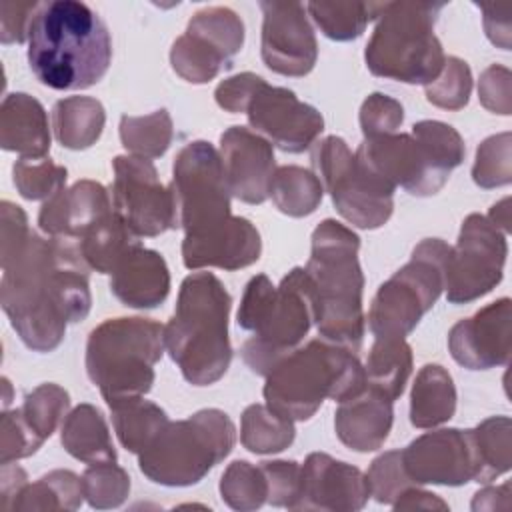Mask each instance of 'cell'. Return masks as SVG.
<instances>
[{
  "mask_svg": "<svg viewBox=\"0 0 512 512\" xmlns=\"http://www.w3.org/2000/svg\"><path fill=\"white\" fill-rule=\"evenodd\" d=\"M2 264L0 302L20 340L36 352H52L70 322L92 306L88 264L78 244L36 232Z\"/></svg>",
  "mask_w": 512,
  "mask_h": 512,
  "instance_id": "cell-1",
  "label": "cell"
},
{
  "mask_svg": "<svg viewBox=\"0 0 512 512\" xmlns=\"http://www.w3.org/2000/svg\"><path fill=\"white\" fill-rule=\"evenodd\" d=\"M28 64L52 90L94 86L112 60V38L102 18L84 2H42L28 32Z\"/></svg>",
  "mask_w": 512,
  "mask_h": 512,
  "instance_id": "cell-2",
  "label": "cell"
},
{
  "mask_svg": "<svg viewBox=\"0 0 512 512\" xmlns=\"http://www.w3.org/2000/svg\"><path fill=\"white\" fill-rule=\"evenodd\" d=\"M230 304L226 286L212 272L182 280L174 314L164 326V346L186 382L210 386L230 368Z\"/></svg>",
  "mask_w": 512,
  "mask_h": 512,
  "instance_id": "cell-3",
  "label": "cell"
},
{
  "mask_svg": "<svg viewBox=\"0 0 512 512\" xmlns=\"http://www.w3.org/2000/svg\"><path fill=\"white\" fill-rule=\"evenodd\" d=\"M360 238L348 226L326 218L312 232V250L304 270L314 288V324L318 334L358 352L364 338L362 290L364 274L358 262Z\"/></svg>",
  "mask_w": 512,
  "mask_h": 512,
  "instance_id": "cell-4",
  "label": "cell"
},
{
  "mask_svg": "<svg viewBox=\"0 0 512 512\" xmlns=\"http://www.w3.org/2000/svg\"><path fill=\"white\" fill-rule=\"evenodd\" d=\"M314 306L312 280L300 266L292 268L278 286L266 274L250 278L236 320L240 328L254 334L240 350L252 372L266 376L300 346L316 320Z\"/></svg>",
  "mask_w": 512,
  "mask_h": 512,
  "instance_id": "cell-5",
  "label": "cell"
},
{
  "mask_svg": "<svg viewBox=\"0 0 512 512\" xmlns=\"http://www.w3.org/2000/svg\"><path fill=\"white\" fill-rule=\"evenodd\" d=\"M264 378L266 406L292 422L312 418L326 398L340 404L366 388L356 352L324 338L298 346Z\"/></svg>",
  "mask_w": 512,
  "mask_h": 512,
  "instance_id": "cell-6",
  "label": "cell"
},
{
  "mask_svg": "<svg viewBox=\"0 0 512 512\" xmlns=\"http://www.w3.org/2000/svg\"><path fill=\"white\" fill-rule=\"evenodd\" d=\"M354 154L390 186H400L412 196H432L464 162L466 146L450 124L420 120L410 134L364 138Z\"/></svg>",
  "mask_w": 512,
  "mask_h": 512,
  "instance_id": "cell-7",
  "label": "cell"
},
{
  "mask_svg": "<svg viewBox=\"0 0 512 512\" xmlns=\"http://www.w3.org/2000/svg\"><path fill=\"white\" fill-rule=\"evenodd\" d=\"M164 326L152 318H110L86 342V372L108 406L144 396L154 384L162 358Z\"/></svg>",
  "mask_w": 512,
  "mask_h": 512,
  "instance_id": "cell-8",
  "label": "cell"
},
{
  "mask_svg": "<svg viewBox=\"0 0 512 512\" xmlns=\"http://www.w3.org/2000/svg\"><path fill=\"white\" fill-rule=\"evenodd\" d=\"M442 8V2H384L364 50L368 70L406 84H430L446 60L434 34Z\"/></svg>",
  "mask_w": 512,
  "mask_h": 512,
  "instance_id": "cell-9",
  "label": "cell"
},
{
  "mask_svg": "<svg viewBox=\"0 0 512 512\" xmlns=\"http://www.w3.org/2000/svg\"><path fill=\"white\" fill-rule=\"evenodd\" d=\"M236 426L218 408L168 422L138 454L140 472L162 486L198 484L234 448Z\"/></svg>",
  "mask_w": 512,
  "mask_h": 512,
  "instance_id": "cell-10",
  "label": "cell"
},
{
  "mask_svg": "<svg viewBox=\"0 0 512 512\" xmlns=\"http://www.w3.org/2000/svg\"><path fill=\"white\" fill-rule=\"evenodd\" d=\"M452 246L426 238L412 250L410 260L376 292L368 310L374 338H406L444 290V272Z\"/></svg>",
  "mask_w": 512,
  "mask_h": 512,
  "instance_id": "cell-11",
  "label": "cell"
},
{
  "mask_svg": "<svg viewBox=\"0 0 512 512\" xmlns=\"http://www.w3.org/2000/svg\"><path fill=\"white\" fill-rule=\"evenodd\" d=\"M310 160L312 172L346 222L362 230H374L388 222L396 188L366 168L340 136L316 142Z\"/></svg>",
  "mask_w": 512,
  "mask_h": 512,
  "instance_id": "cell-12",
  "label": "cell"
},
{
  "mask_svg": "<svg viewBox=\"0 0 512 512\" xmlns=\"http://www.w3.org/2000/svg\"><path fill=\"white\" fill-rule=\"evenodd\" d=\"M170 192L176 228H182L184 234L210 230L232 216V194L220 154L206 140H194L178 152L172 166Z\"/></svg>",
  "mask_w": 512,
  "mask_h": 512,
  "instance_id": "cell-13",
  "label": "cell"
},
{
  "mask_svg": "<svg viewBox=\"0 0 512 512\" xmlns=\"http://www.w3.org/2000/svg\"><path fill=\"white\" fill-rule=\"evenodd\" d=\"M506 256V234L486 216L468 214L446 262L444 290L448 302L466 304L486 296L502 280Z\"/></svg>",
  "mask_w": 512,
  "mask_h": 512,
  "instance_id": "cell-14",
  "label": "cell"
},
{
  "mask_svg": "<svg viewBox=\"0 0 512 512\" xmlns=\"http://www.w3.org/2000/svg\"><path fill=\"white\" fill-rule=\"evenodd\" d=\"M112 168V208L138 238L160 236L176 228L170 186L160 182L152 160L126 154L116 156Z\"/></svg>",
  "mask_w": 512,
  "mask_h": 512,
  "instance_id": "cell-15",
  "label": "cell"
},
{
  "mask_svg": "<svg viewBox=\"0 0 512 512\" xmlns=\"http://www.w3.org/2000/svg\"><path fill=\"white\" fill-rule=\"evenodd\" d=\"M246 116L254 132L290 154L308 150L324 130V118L314 106L302 102L292 90L270 86L266 80L254 92Z\"/></svg>",
  "mask_w": 512,
  "mask_h": 512,
  "instance_id": "cell-16",
  "label": "cell"
},
{
  "mask_svg": "<svg viewBox=\"0 0 512 512\" xmlns=\"http://www.w3.org/2000/svg\"><path fill=\"white\" fill-rule=\"evenodd\" d=\"M264 64L282 76H306L318 58V42L300 2H260Z\"/></svg>",
  "mask_w": 512,
  "mask_h": 512,
  "instance_id": "cell-17",
  "label": "cell"
},
{
  "mask_svg": "<svg viewBox=\"0 0 512 512\" xmlns=\"http://www.w3.org/2000/svg\"><path fill=\"white\" fill-rule=\"evenodd\" d=\"M400 452L404 470L414 484L462 486L476 478L468 430H432L412 440Z\"/></svg>",
  "mask_w": 512,
  "mask_h": 512,
  "instance_id": "cell-18",
  "label": "cell"
},
{
  "mask_svg": "<svg viewBox=\"0 0 512 512\" xmlns=\"http://www.w3.org/2000/svg\"><path fill=\"white\" fill-rule=\"evenodd\" d=\"M370 498L366 474L324 452H312L302 464V484L294 510L354 512Z\"/></svg>",
  "mask_w": 512,
  "mask_h": 512,
  "instance_id": "cell-19",
  "label": "cell"
},
{
  "mask_svg": "<svg viewBox=\"0 0 512 512\" xmlns=\"http://www.w3.org/2000/svg\"><path fill=\"white\" fill-rule=\"evenodd\" d=\"M512 302L500 298L474 316L456 322L448 332L452 358L468 370H488L510 360Z\"/></svg>",
  "mask_w": 512,
  "mask_h": 512,
  "instance_id": "cell-20",
  "label": "cell"
},
{
  "mask_svg": "<svg viewBox=\"0 0 512 512\" xmlns=\"http://www.w3.org/2000/svg\"><path fill=\"white\" fill-rule=\"evenodd\" d=\"M220 160L230 194L246 204H262L270 196L276 170L274 148L258 132L230 126L220 136Z\"/></svg>",
  "mask_w": 512,
  "mask_h": 512,
  "instance_id": "cell-21",
  "label": "cell"
},
{
  "mask_svg": "<svg viewBox=\"0 0 512 512\" xmlns=\"http://www.w3.org/2000/svg\"><path fill=\"white\" fill-rule=\"evenodd\" d=\"M262 240L256 226L240 216L198 232L184 234L182 262L188 270L216 266L222 270H240L260 258Z\"/></svg>",
  "mask_w": 512,
  "mask_h": 512,
  "instance_id": "cell-22",
  "label": "cell"
},
{
  "mask_svg": "<svg viewBox=\"0 0 512 512\" xmlns=\"http://www.w3.org/2000/svg\"><path fill=\"white\" fill-rule=\"evenodd\" d=\"M112 202L106 188L94 180H78L44 200L38 224L48 238L78 242L100 218L110 214Z\"/></svg>",
  "mask_w": 512,
  "mask_h": 512,
  "instance_id": "cell-23",
  "label": "cell"
},
{
  "mask_svg": "<svg viewBox=\"0 0 512 512\" xmlns=\"http://www.w3.org/2000/svg\"><path fill=\"white\" fill-rule=\"evenodd\" d=\"M394 400L368 386L340 402L334 414V430L340 442L356 452L378 450L392 428Z\"/></svg>",
  "mask_w": 512,
  "mask_h": 512,
  "instance_id": "cell-24",
  "label": "cell"
},
{
  "mask_svg": "<svg viewBox=\"0 0 512 512\" xmlns=\"http://www.w3.org/2000/svg\"><path fill=\"white\" fill-rule=\"evenodd\" d=\"M112 294L130 308H156L168 298L170 272L160 252L138 244L110 274Z\"/></svg>",
  "mask_w": 512,
  "mask_h": 512,
  "instance_id": "cell-25",
  "label": "cell"
},
{
  "mask_svg": "<svg viewBox=\"0 0 512 512\" xmlns=\"http://www.w3.org/2000/svg\"><path fill=\"white\" fill-rule=\"evenodd\" d=\"M0 146L20 158H46L50 130L44 106L24 92L8 94L0 108Z\"/></svg>",
  "mask_w": 512,
  "mask_h": 512,
  "instance_id": "cell-26",
  "label": "cell"
},
{
  "mask_svg": "<svg viewBox=\"0 0 512 512\" xmlns=\"http://www.w3.org/2000/svg\"><path fill=\"white\" fill-rule=\"evenodd\" d=\"M64 450L84 462H116V450L102 412L92 404H78L66 414L60 428Z\"/></svg>",
  "mask_w": 512,
  "mask_h": 512,
  "instance_id": "cell-27",
  "label": "cell"
},
{
  "mask_svg": "<svg viewBox=\"0 0 512 512\" xmlns=\"http://www.w3.org/2000/svg\"><path fill=\"white\" fill-rule=\"evenodd\" d=\"M456 412V386L440 364H424L412 384L410 422L416 428H434Z\"/></svg>",
  "mask_w": 512,
  "mask_h": 512,
  "instance_id": "cell-28",
  "label": "cell"
},
{
  "mask_svg": "<svg viewBox=\"0 0 512 512\" xmlns=\"http://www.w3.org/2000/svg\"><path fill=\"white\" fill-rule=\"evenodd\" d=\"M106 112L100 100L90 96H68L54 104L52 126L56 140L70 150L96 144L104 130Z\"/></svg>",
  "mask_w": 512,
  "mask_h": 512,
  "instance_id": "cell-29",
  "label": "cell"
},
{
  "mask_svg": "<svg viewBox=\"0 0 512 512\" xmlns=\"http://www.w3.org/2000/svg\"><path fill=\"white\" fill-rule=\"evenodd\" d=\"M76 244L90 270L112 274L120 260L140 242L128 224L112 210L100 218Z\"/></svg>",
  "mask_w": 512,
  "mask_h": 512,
  "instance_id": "cell-30",
  "label": "cell"
},
{
  "mask_svg": "<svg viewBox=\"0 0 512 512\" xmlns=\"http://www.w3.org/2000/svg\"><path fill=\"white\" fill-rule=\"evenodd\" d=\"M366 384L396 400L412 374V348L404 338H374L366 366Z\"/></svg>",
  "mask_w": 512,
  "mask_h": 512,
  "instance_id": "cell-31",
  "label": "cell"
},
{
  "mask_svg": "<svg viewBox=\"0 0 512 512\" xmlns=\"http://www.w3.org/2000/svg\"><path fill=\"white\" fill-rule=\"evenodd\" d=\"M474 452V482L488 484L510 470L512 420L508 416H490L468 430Z\"/></svg>",
  "mask_w": 512,
  "mask_h": 512,
  "instance_id": "cell-32",
  "label": "cell"
},
{
  "mask_svg": "<svg viewBox=\"0 0 512 512\" xmlns=\"http://www.w3.org/2000/svg\"><path fill=\"white\" fill-rule=\"evenodd\" d=\"M110 410L116 436L132 454H140L170 422L166 412L158 404L144 400V396L112 404Z\"/></svg>",
  "mask_w": 512,
  "mask_h": 512,
  "instance_id": "cell-33",
  "label": "cell"
},
{
  "mask_svg": "<svg viewBox=\"0 0 512 512\" xmlns=\"http://www.w3.org/2000/svg\"><path fill=\"white\" fill-rule=\"evenodd\" d=\"M324 196L320 178L302 166H278L270 182V198L274 206L292 218L312 214Z\"/></svg>",
  "mask_w": 512,
  "mask_h": 512,
  "instance_id": "cell-34",
  "label": "cell"
},
{
  "mask_svg": "<svg viewBox=\"0 0 512 512\" xmlns=\"http://www.w3.org/2000/svg\"><path fill=\"white\" fill-rule=\"evenodd\" d=\"M82 500V476L70 470H52L26 484L12 500L10 510H76Z\"/></svg>",
  "mask_w": 512,
  "mask_h": 512,
  "instance_id": "cell-35",
  "label": "cell"
},
{
  "mask_svg": "<svg viewBox=\"0 0 512 512\" xmlns=\"http://www.w3.org/2000/svg\"><path fill=\"white\" fill-rule=\"evenodd\" d=\"M384 2H308L306 12L320 32L336 42H348L378 18Z\"/></svg>",
  "mask_w": 512,
  "mask_h": 512,
  "instance_id": "cell-36",
  "label": "cell"
},
{
  "mask_svg": "<svg viewBox=\"0 0 512 512\" xmlns=\"http://www.w3.org/2000/svg\"><path fill=\"white\" fill-rule=\"evenodd\" d=\"M294 422L266 404H250L242 412L240 442L254 454H276L294 442Z\"/></svg>",
  "mask_w": 512,
  "mask_h": 512,
  "instance_id": "cell-37",
  "label": "cell"
},
{
  "mask_svg": "<svg viewBox=\"0 0 512 512\" xmlns=\"http://www.w3.org/2000/svg\"><path fill=\"white\" fill-rule=\"evenodd\" d=\"M174 138V126L168 110L160 108L144 116H122L120 118V140L122 146L140 158L162 156Z\"/></svg>",
  "mask_w": 512,
  "mask_h": 512,
  "instance_id": "cell-38",
  "label": "cell"
},
{
  "mask_svg": "<svg viewBox=\"0 0 512 512\" xmlns=\"http://www.w3.org/2000/svg\"><path fill=\"white\" fill-rule=\"evenodd\" d=\"M170 64L180 78L192 84H204L216 78L230 60L204 38L184 32L170 48Z\"/></svg>",
  "mask_w": 512,
  "mask_h": 512,
  "instance_id": "cell-39",
  "label": "cell"
},
{
  "mask_svg": "<svg viewBox=\"0 0 512 512\" xmlns=\"http://www.w3.org/2000/svg\"><path fill=\"white\" fill-rule=\"evenodd\" d=\"M70 408L68 392L52 382L36 386L24 396L22 406L18 408L20 418L30 428V432L44 444L46 438L58 428L60 420L66 418Z\"/></svg>",
  "mask_w": 512,
  "mask_h": 512,
  "instance_id": "cell-40",
  "label": "cell"
},
{
  "mask_svg": "<svg viewBox=\"0 0 512 512\" xmlns=\"http://www.w3.org/2000/svg\"><path fill=\"white\" fill-rule=\"evenodd\" d=\"M186 32L204 38L228 60H232V56L238 54L244 44V22L232 8L226 6H208L198 10L190 18Z\"/></svg>",
  "mask_w": 512,
  "mask_h": 512,
  "instance_id": "cell-41",
  "label": "cell"
},
{
  "mask_svg": "<svg viewBox=\"0 0 512 512\" xmlns=\"http://www.w3.org/2000/svg\"><path fill=\"white\" fill-rule=\"evenodd\" d=\"M220 496L230 508L240 512L260 508L268 500V484L262 468L246 460H234L220 478Z\"/></svg>",
  "mask_w": 512,
  "mask_h": 512,
  "instance_id": "cell-42",
  "label": "cell"
},
{
  "mask_svg": "<svg viewBox=\"0 0 512 512\" xmlns=\"http://www.w3.org/2000/svg\"><path fill=\"white\" fill-rule=\"evenodd\" d=\"M82 488L92 508H118L128 498L130 476L116 462L90 464L82 474Z\"/></svg>",
  "mask_w": 512,
  "mask_h": 512,
  "instance_id": "cell-43",
  "label": "cell"
},
{
  "mask_svg": "<svg viewBox=\"0 0 512 512\" xmlns=\"http://www.w3.org/2000/svg\"><path fill=\"white\" fill-rule=\"evenodd\" d=\"M14 186L26 200H48L66 188L68 172L50 158H20L14 168Z\"/></svg>",
  "mask_w": 512,
  "mask_h": 512,
  "instance_id": "cell-44",
  "label": "cell"
},
{
  "mask_svg": "<svg viewBox=\"0 0 512 512\" xmlns=\"http://www.w3.org/2000/svg\"><path fill=\"white\" fill-rule=\"evenodd\" d=\"M472 180L480 188L506 186L512 180V136L510 132L486 138L478 150L472 166Z\"/></svg>",
  "mask_w": 512,
  "mask_h": 512,
  "instance_id": "cell-45",
  "label": "cell"
},
{
  "mask_svg": "<svg viewBox=\"0 0 512 512\" xmlns=\"http://www.w3.org/2000/svg\"><path fill=\"white\" fill-rule=\"evenodd\" d=\"M428 102L444 110H460L468 104L472 92V72L470 66L458 58L448 56L440 74L424 86Z\"/></svg>",
  "mask_w": 512,
  "mask_h": 512,
  "instance_id": "cell-46",
  "label": "cell"
},
{
  "mask_svg": "<svg viewBox=\"0 0 512 512\" xmlns=\"http://www.w3.org/2000/svg\"><path fill=\"white\" fill-rule=\"evenodd\" d=\"M370 496H374L380 504H394L396 498L414 484L402 464V452L400 450H388L372 460L368 472H366Z\"/></svg>",
  "mask_w": 512,
  "mask_h": 512,
  "instance_id": "cell-47",
  "label": "cell"
},
{
  "mask_svg": "<svg viewBox=\"0 0 512 512\" xmlns=\"http://www.w3.org/2000/svg\"><path fill=\"white\" fill-rule=\"evenodd\" d=\"M404 120V108L392 96L382 92L370 94L360 106V128L364 138L394 134Z\"/></svg>",
  "mask_w": 512,
  "mask_h": 512,
  "instance_id": "cell-48",
  "label": "cell"
},
{
  "mask_svg": "<svg viewBox=\"0 0 512 512\" xmlns=\"http://www.w3.org/2000/svg\"><path fill=\"white\" fill-rule=\"evenodd\" d=\"M268 484V504L280 508H292L300 494L302 466L294 460H270L260 464Z\"/></svg>",
  "mask_w": 512,
  "mask_h": 512,
  "instance_id": "cell-49",
  "label": "cell"
},
{
  "mask_svg": "<svg viewBox=\"0 0 512 512\" xmlns=\"http://www.w3.org/2000/svg\"><path fill=\"white\" fill-rule=\"evenodd\" d=\"M42 442L30 432L16 410H6L0 420V462L12 464L14 460L32 456Z\"/></svg>",
  "mask_w": 512,
  "mask_h": 512,
  "instance_id": "cell-50",
  "label": "cell"
},
{
  "mask_svg": "<svg viewBox=\"0 0 512 512\" xmlns=\"http://www.w3.org/2000/svg\"><path fill=\"white\" fill-rule=\"evenodd\" d=\"M512 74L506 66L492 64L480 74L478 82V98L482 106L494 114L508 116L512 110Z\"/></svg>",
  "mask_w": 512,
  "mask_h": 512,
  "instance_id": "cell-51",
  "label": "cell"
},
{
  "mask_svg": "<svg viewBox=\"0 0 512 512\" xmlns=\"http://www.w3.org/2000/svg\"><path fill=\"white\" fill-rule=\"evenodd\" d=\"M262 82H264V78H260L258 74H252V72H242V74L230 76L216 86V90H214L216 104L222 110L232 112V114L246 112L254 92L258 90V86Z\"/></svg>",
  "mask_w": 512,
  "mask_h": 512,
  "instance_id": "cell-52",
  "label": "cell"
},
{
  "mask_svg": "<svg viewBox=\"0 0 512 512\" xmlns=\"http://www.w3.org/2000/svg\"><path fill=\"white\" fill-rule=\"evenodd\" d=\"M32 234L28 228V218L26 212L4 200L0 204V260H6L12 256Z\"/></svg>",
  "mask_w": 512,
  "mask_h": 512,
  "instance_id": "cell-53",
  "label": "cell"
},
{
  "mask_svg": "<svg viewBox=\"0 0 512 512\" xmlns=\"http://www.w3.org/2000/svg\"><path fill=\"white\" fill-rule=\"evenodd\" d=\"M40 2L32 4H16L2 2L0 4V40L2 44H22L28 40L32 18L38 10Z\"/></svg>",
  "mask_w": 512,
  "mask_h": 512,
  "instance_id": "cell-54",
  "label": "cell"
},
{
  "mask_svg": "<svg viewBox=\"0 0 512 512\" xmlns=\"http://www.w3.org/2000/svg\"><path fill=\"white\" fill-rule=\"evenodd\" d=\"M482 20L486 36L492 44H496L502 50H510V30H512V10L510 6H498V4H480Z\"/></svg>",
  "mask_w": 512,
  "mask_h": 512,
  "instance_id": "cell-55",
  "label": "cell"
},
{
  "mask_svg": "<svg viewBox=\"0 0 512 512\" xmlns=\"http://www.w3.org/2000/svg\"><path fill=\"white\" fill-rule=\"evenodd\" d=\"M392 506L394 510H448V504L440 496L418 486L406 488Z\"/></svg>",
  "mask_w": 512,
  "mask_h": 512,
  "instance_id": "cell-56",
  "label": "cell"
},
{
  "mask_svg": "<svg viewBox=\"0 0 512 512\" xmlns=\"http://www.w3.org/2000/svg\"><path fill=\"white\" fill-rule=\"evenodd\" d=\"M0 508L2 510H10V504L12 500L18 496V492L28 484L26 480V472L16 464V466H10L8 464H2V476H0Z\"/></svg>",
  "mask_w": 512,
  "mask_h": 512,
  "instance_id": "cell-57",
  "label": "cell"
},
{
  "mask_svg": "<svg viewBox=\"0 0 512 512\" xmlns=\"http://www.w3.org/2000/svg\"><path fill=\"white\" fill-rule=\"evenodd\" d=\"M472 510H510V482L478 490L472 500Z\"/></svg>",
  "mask_w": 512,
  "mask_h": 512,
  "instance_id": "cell-58",
  "label": "cell"
},
{
  "mask_svg": "<svg viewBox=\"0 0 512 512\" xmlns=\"http://www.w3.org/2000/svg\"><path fill=\"white\" fill-rule=\"evenodd\" d=\"M508 206H510V198H502L500 202H496L490 208V212L486 216L504 234H508V228H510V208Z\"/></svg>",
  "mask_w": 512,
  "mask_h": 512,
  "instance_id": "cell-59",
  "label": "cell"
}]
</instances>
